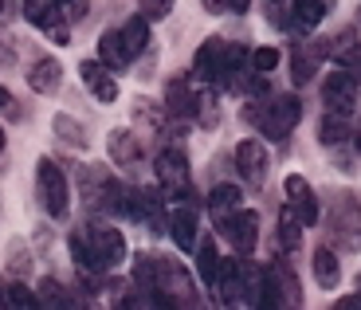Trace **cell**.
Instances as JSON below:
<instances>
[{
  "label": "cell",
  "mask_w": 361,
  "mask_h": 310,
  "mask_svg": "<svg viewBox=\"0 0 361 310\" xmlns=\"http://www.w3.org/2000/svg\"><path fill=\"white\" fill-rule=\"evenodd\" d=\"M134 283H142V291L157 306H192L197 302L192 275L169 256H149V252H142L134 264Z\"/></svg>",
  "instance_id": "6da1fadb"
},
{
  "label": "cell",
  "mask_w": 361,
  "mask_h": 310,
  "mask_svg": "<svg viewBox=\"0 0 361 310\" xmlns=\"http://www.w3.org/2000/svg\"><path fill=\"white\" fill-rule=\"evenodd\" d=\"M71 259L87 275L114 271L126 259V236L118 228H110V224H94L87 232H71Z\"/></svg>",
  "instance_id": "7a4b0ae2"
},
{
  "label": "cell",
  "mask_w": 361,
  "mask_h": 310,
  "mask_svg": "<svg viewBox=\"0 0 361 310\" xmlns=\"http://www.w3.org/2000/svg\"><path fill=\"white\" fill-rule=\"evenodd\" d=\"M244 59H252L244 44L204 39L197 59H192V71H197V79L212 82V87H235V75L244 71Z\"/></svg>",
  "instance_id": "3957f363"
},
{
  "label": "cell",
  "mask_w": 361,
  "mask_h": 310,
  "mask_svg": "<svg viewBox=\"0 0 361 310\" xmlns=\"http://www.w3.org/2000/svg\"><path fill=\"white\" fill-rule=\"evenodd\" d=\"M247 118H252L271 142H283V137L298 126V118H302V102H298L295 94H279V99H267V102L259 99V102L247 106Z\"/></svg>",
  "instance_id": "277c9868"
},
{
  "label": "cell",
  "mask_w": 361,
  "mask_h": 310,
  "mask_svg": "<svg viewBox=\"0 0 361 310\" xmlns=\"http://www.w3.org/2000/svg\"><path fill=\"white\" fill-rule=\"evenodd\" d=\"M157 185L169 201H192V173H189V157L180 146H165L154 161Z\"/></svg>",
  "instance_id": "5b68a950"
},
{
  "label": "cell",
  "mask_w": 361,
  "mask_h": 310,
  "mask_svg": "<svg viewBox=\"0 0 361 310\" xmlns=\"http://www.w3.org/2000/svg\"><path fill=\"white\" fill-rule=\"evenodd\" d=\"M326 228H330V240L338 247H345V252H357L361 247V201L353 192H338L334 201H330Z\"/></svg>",
  "instance_id": "8992f818"
},
{
  "label": "cell",
  "mask_w": 361,
  "mask_h": 310,
  "mask_svg": "<svg viewBox=\"0 0 361 310\" xmlns=\"http://www.w3.org/2000/svg\"><path fill=\"white\" fill-rule=\"evenodd\" d=\"M36 192H39V204H44L47 216L63 220L71 212V189H67V177L63 169L51 161V157H39L36 165Z\"/></svg>",
  "instance_id": "52a82bcc"
},
{
  "label": "cell",
  "mask_w": 361,
  "mask_h": 310,
  "mask_svg": "<svg viewBox=\"0 0 361 310\" xmlns=\"http://www.w3.org/2000/svg\"><path fill=\"white\" fill-rule=\"evenodd\" d=\"M82 201L90 204V209H102V212H130V189H122V185L114 181L110 173H102V169H87L82 173Z\"/></svg>",
  "instance_id": "ba28073f"
},
{
  "label": "cell",
  "mask_w": 361,
  "mask_h": 310,
  "mask_svg": "<svg viewBox=\"0 0 361 310\" xmlns=\"http://www.w3.org/2000/svg\"><path fill=\"white\" fill-rule=\"evenodd\" d=\"M220 232L228 236V244L235 247V256H252L259 244V216L247 209H235L228 216H220Z\"/></svg>",
  "instance_id": "9c48e42d"
},
{
  "label": "cell",
  "mask_w": 361,
  "mask_h": 310,
  "mask_svg": "<svg viewBox=\"0 0 361 310\" xmlns=\"http://www.w3.org/2000/svg\"><path fill=\"white\" fill-rule=\"evenodd\" d=\"M130 216L145 220L154 232H161L169 224V212H165V192L161 185H142V189H130Z\"/></svg>",
  "instance_id": "30bf717a"
},
{
  "label": "cell",
  "mask_w": 361,
  "mask_h": 310,
  "mask_svg": "<svg viewBox=\"0 0 361 310\" xmlns=\"http://www.w3.org/2000/svg\"><path fill=\"white\" fill-rule=\"evenodd\" d=\"M322 102L334 114H353V106H357V79L350 71H330L322 82Z\"/></svg>",
  "instance_id": "8fae6325"
},
{
  "label": "cell",
  "mask_w": 361,
  "mask_h": 310,
  "mask_svg": "<svg viewBox=\"0 0 361 310\" xmlns=\"http://www.w3.org/2000/svg\"><path fill=\"white\" fill-rule=\"evenodd\" d=\"M79 79L87 82V91L99 102H114L118 99V79L102 59H82L79 63Z\"/></svg>",
  "instance_id": "7c38bea8"
},
{
  "label": "cell",
  "mask_w": 361,
  "mask_h": 310,
  "mask_svg": "<svg viewBox=\"0 0 361 310\" xmlns=\"http://www.w3.org/2000/svg\"><path fill=\"white\" fill-rule=\"evenodd\" d=\"M283 192H287V204L298 212L302 224H318V201H314V189H310L307 177L290 173L287 181H283Z\"/></svg>",
  "instance_id": "4fadbf2b"
},
{
  "label": "cell",
  "mask_w": 361,
  "mask_h": 310,
  "mask_svg": "<svg viewBox=\"0 0 361 310\" xmlns=\"http://www.w3.org/2000/svg\"><path fill=\"white\" fill-rule=\"evenodd\" d=\"M267 149H263V142L259 137H247V142H240L235 146V169L247 177L252 185H259L263 177H267Z\"/></svg>",
  "instance_id": "5bb4252c"
},
{
  "label": "cell",
  "mask_w": 361,
  "mask_h": 310,
  "mask_svg": "<svg viewBox=\"0 0 361 310\" xmlns=\"http://www.w3.org/2000/svg\"><path fill=\"white\" fill-rule=\"evenodd\" d=\"M169 232L177 240L180 252H197V212H192L189 201H177L169 212Z\"/></svg>",
  "instance_id": "9a60e30c"
},
{
  "label": "cell",
  "mask_w": 361,
  "mask_h": 310,
  "mask_svg": "<svg viewBox=\"0 0 361 310\" xmlns=\"http://www.w3.org/2000/svg\"><path fill=\"white\" fill-rule=\"evenodd\" d=\"M212 294H216L220 306L244 302V279H240V264H235V259H224V264H220V275H216V283H212Z\"/></svg>",
  "instance_id": "2e32d148"
},
{
  "label": "cell",
  "mask_w": 361,
  "mask_h": 310,
  "mask_svg": "<svg viewBox=\"0 0 361 310\" xmlns=\"http://www.w3.org/2000/svg\"><path fill=\"white\" fill-rule=\"evenodd\" d=\"M63 4H67V0H24V16L32 20L39 32L51 36L55 27H67L63 24Z\"/></svg>",
  "instance_id": "e0dca14e"
},
{
  "label": "cell",
  "mask_w": 361,
  "mask_h": 310,
  "mask_svg": "<svg viewBox=\"0 0 361 310\" xmlns=\"http://www.w3.org/2000/svg\"><path fill=\"white\" fill-rule=\"evenodd\" d=\"M165 106H169V114H177V118H197L200 94L189 87V79H173L169 87H165Z\"/></svg>",
  "instance_id": "ac0fdd59"
},
{
  "label": "cell",
  "mask_w": 361,
  "mask_h": 310,
  "mask_svg": "<svg viewBox=\"0 0 361 310\" xmlns=\"http://www.w3.org/2000/svg\"><path fill=\"white\" fill-rule=\"evenodd\" d=\"M106 149H110V161L122 165V169H134V165L142 161V142H137L134 130H114Z\"/></svg>",
  "instance_id": "d6986e66"
},
{
  "label": "cell",
  "mask_w": 361,
  "mask_h": 310,
  "mask_svg": "<svg viewBox=\"0 0 361 310\" xmlns=\"http://www.w3.org/2000/svg\"><path fill=\"white\" fill-rule=\"evenodd\" d=\"M118 39H122V47H126L130 59H137V55L145 51V44H149V20L137 12V16H130L126 24L118 27Z\"/></svg>",
  "instance_id": "ffe728a7"
},
{
  "label": "cell",
  "mask_w": 361,
  "mask_h": 310,
  "mask_svg": "<svg viewBox=\"0 0 361 310\" xmlns=\"http://www.w3.org/2000/svg\"><path fill=\"white\" fill-rule=\"evenodd\" d=\"M59 82H63L59 59H39V63H32V71H27V87H32L36 94H51Z\"/></svg>",
  "instance_id": "44dd1931"
},
{
  "label": "cell",
  "mask_w": 361,
  "mask_h": 310,
  "mask_svg": "<svg viewBox=\"0 0 361 310\" xmlns=\"http://www.w3.org/2000/svg\"><path fill=\"white\" fill-rule=\"evenodd\" d=\"M326 16V0H290V27L295 32H314Z\"/></svg>",
  "instance_id": "7402d4cb"
},
{
  "label": "cell",
  "mask_w": 361,
  "mask_h": 310,
  "mask_svg": "<svg viewBox=\"0 0 361 310\" xmlns=\"http://www.w3.org/2000/svg\"><path fill=\"white\" fill-rule=\"evenodd\" d=\"M220 264H224V259H220V252H216V240H212V236L197 240V271H200V279H204V287L216 283Z\"/></svg>",
  "instance_id": "603a6c76"
},
{
  "label": "cell",
  "mask_w": 361,
  "mask_h": 310,
  "mask_svg": "<svg viewBox=\"0 0 361 310\" xmlns=\"http://www.w3.org/2000/svg\"><path fill=\"white\" fill-rule=\"evenodd\" d=\"M99 59L110 67V71H126L134 59L126 55V47H122V39H118V32H106V36H99Z\"/></svg>",
  "instance_id": "cb8c5ba5"
},
{
  "label": "cell",
  "mask_w": 361,
  "mask_h": 310,
  "mask_svg": "<svg viewBox=\"0 0 361 310\" xmlns=\"http://www.w3.org/2000/svg\"><path fill=\"white\" fill-rule=\"evenodd\" d=\"M208 209H212V216H228V212L244 209V192L235 189V185H216V189L208 192Z\"/></svg>",
  "instance_id": "d4e9b609"
},
{
  "label": "cell",
  "mask_w": 361,
  "mask_h": 310,
  "mask_svg": "<svg viewBox=\"0 0 361 310\" xmlns=\"http://www.w3.org/2000/svg\"><path fill=\"white\" fill-rule=\"evenodd\" d=\"M350 114H334V110H326V118H322V126H318V142L322 146H338V142H345V137H353L350 134Z\"/></svg>",
  "instance_id": "484cf974"
},
{
  "label": "cell",
  "mask_w": 361,
  "mask_h": 310,
  "mask_svg": "<svg viewBox=\"0 0 361 310\" xmlns=\"http://www.w3.org/2000/svg\"><path fill=\"white\" fill-rule=\"evenodd\" d=\"M279 244L283 252H298V244H302V220H298V212L290 204L279 212Z\"/></svg>",
  "instance_id": "4316f807"
},
{
  "label": "cell",
  "mask_w": 361,
  "mask_h": 310,
  "mask_svg": "<svg viewBox=\"0 0 361 310\" xmlns=\"http://www.w3.org/2000/svg\"><path fill=\"white\" fill-rule=\"evenodd\" d=\"M314 279L322 287H338V279H342V264H338V256L330 247H318L314 252Z\"/></svg>",
  "instance_id": "83f0119b"
},
{
  "label": "cell",
  "mask_w": 361,
  "mask_h": 310,
  "mask_svg": "<svg viewBox=\"0 0 361 310\" xmlns=\"http://www.w3.org/2000/svg\"><path fill=\"white\" fill-rule=\"evenodd\" d=\"M314 67H318V51H314V47H310V51H295V55H290V79H295L298 87L314 79Z\"/></svg>",
  "instance_id": "f1b7e54d"
},
{
  "label": "cell",
  "mask_w": 361,
  "mask_h": 310,
  "mask_svg": "<svg viewBox=\"0 0 361 310\" xmlns=\"http://www.w3.org/2000/svg\"><path fill=\"white\" fill-rule=\"evenodd\" d=\"M39 302H47V306H75V299L55 283V279H44V283H39Z\"/></svg>",
  "instance_id": "f546056e"
},
{
  "label": "cell",
  "mask_w": 361,
  "mask_h": 310,
  "mask_svg": "<svg viewBox=\"0 0 361 310\" xmlns=\"http://www.w3.org/2000/svg\"><path fill=\"white\" fill-rule=\"evenodd\" d=\"M279 67V47H255L252 51V71L255 75H271Z\"/></svg>",
  "instance_id": "4dcf8cb0"
},
{
  "label": "cell",
  "mask_w": 361,
  "mask_h": 310,
  "mask_svg": "<svg viewBox=\"0 0 361 310\" xmlns=\"http://www.w3.org/2000/svg\"><path fill=\"white\" fill-rule=\"evenodd\" d=\"M55 134L63 137V142H75V146H87V134H82V126L75 118H67V114H59L55 118Z\"/></svg>",
  "instance_id": "1f68e13d"
},
{
  "label": "cell",
  "mask_w": 361,
  "mask_h": 310,
  "mask_svg": "<svg viewBox=\"0 0 361 310\" xmlns=\"http://www.w3.org/2000/svg\"><path fill=\"white\" fill-rule=\"evenodd\" d=\"M173 4H177V0H137V8H142V16L149 20V24H154V20H165V16H169Z\"/></svg>",
  "instance_id": "d6a6232c"
},
{
  "label": "cell",
  "mask_w": 361,
  "mask_h": 310,
  "mask_svg": "<svg viewBox=\"0 0 361 310\" xmlns=\"http://www.w3.org/2000/svg\"><path fill=\"white\" fill-rule=\"evenodd\" d=\"M4 302H8V306H36L39 294H32L24 283H12V287H4Z\"/></svg>",
  "instance_id": "836d02e7"
},
{
  "label": "cell",
  "mask_w": 361,
  "mask_h": 310,
  "mask_svg": "<svg viewBox=\"0 0 361 310\" xmlns=\"http://www.w3.org/2000/svg\"><path fill=\"white\" fill-rule=\"evenodd\" d=\"M342 63H345V71H350L353 79L361 82V47H353V51H345V55H342Z\"/></svg>",
  "instance_id": "e575fe53"
},
{
  "label": "cell",
  "mask_w": 361,
  "mask_h": 310,
  "mask_svg": "<svg viewBox=\"0 0 361 310\" xmlns=\"http://www.w3.org/2000/svg\"><path fill=\"white\" fill-rule=\"evenodd\" d=\"M204 8L212 12V16H216V12H224V8H228V0H204Z\"/></svg>",
  "instance_id": "d590c367"
},
{
  "label": "cell",
  "mask_w": 361,
  "mask_h": 310,
  "mask_svg": "<svg viewBox=\"0 0 361 310\" xmlns=\"http://www.w3.org/2000/svg\"><path fill=\"white\" fill-rule=\"evenodd\" d=\"M247 4H252V0H228V8H232L235 16H240V12H247Z\"/></svg>",
  "instance_id": "8d00e7d4"
},
{
  "label": "cell",
  "mask_w": 361,
  "mask_h": 310,
  "mask_svg": "<svg viewBox=\"0 0 361 310\" xmlns=\"http://www.w3.org/2000/svg\"><path fill=\"white\" fill-rule=\"evenodd\" d=\"M8 106V91H4V87H0V110Z\"/></svg>",
  "instance_id": "74e56055"
},
{
  "label": "cell",
  "mask_w": 361,
  "mask_h": 310,
  "mask_svg": "<svg viewBox=\"0 0 361 310\" xmlns=\"http://www.w3.org/2000/svg\"><path fill=\"white\" fill-rule=\"evenodd\" d=\"M4 8H8V0H0V16H4Z\"/></svg>",
  "instance_id": "f35d334b"
},
{
  "label": "cell",
  "mask_w": 361,
  "mask_h": 310,
  "mask_svg": "<svg viewBox=\"0 0 361 310\" xmlns=\"http://www.w3.org/2000/svg\"><path fill=\"white\" fill-rule=\"evenodd\" d=\"M353 142H357V146H361V126H357V134H353Z\"/></svg>",
  "instance_id": "ab89813d"
},
{
  "label": "cell",
  "mask_w": 361,
  "mask_h": 310,
  "mask_svg": "<svg viewBox=\"0 0 361 310\" xmlns=\"http://www.w3.org/2000/svg\"><path fill=\"white\" fill-rule=\"evenodd\" d=\"M0 149H4V130H0Z\"/></svg>",
  "instance_id": "60d3db41"
}]
</instances>
